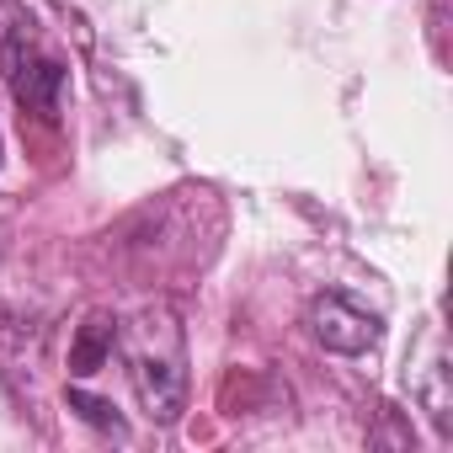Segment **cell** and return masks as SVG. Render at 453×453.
Segmentation results:
<instances>
[{"mask_svg": "<svg viewBox=\"0 0 453 453\" xmlns=\"http://www.w3.org/2000/svg\"><path fill=\"white\" fill-rule=\"evenodd\" d=\"M128 368V384L144 405V416L155 426H176L181 411H187V389H192V373H187V331H181V315L155 299L144 304L139 315H128L118 326V347H112Z\"/></svg>", "mask_w": 453, "mask_h": 453, "instance_id": "6da1fadb", "label": "cell"}, {"mask_svg": "<svg viewBox=\"0 0 453 453\" xmlns=\"http://www.w3.org/2000/svg\"><path fill=\"white\" fill-rule=\"evenodd\" d=\"M0 75H6L22 112H33L43 123H59L70 65L43 43V33L27 17L22 0H0Z\"/></svg>", "mask_w": 453, "mask_h": 453, "instance_id": "7a4b0ae2", "label": "cell"}, {"mask_svg": "<svg viewBox=\"0 0 453 453\" xmlns=\"http://www.w3.org/2000/svg\"><path fill=\"white\" fill-rule=\"evenodd\" d=\"M310 331H315V342H320L326 352H342V357H363V352H373L379 336H384L379 315L357 310L347 294H320V299L310 304Z\"/></svg>", "mask_w": 453, "mask_h": 453, "instance_id": "3957f363", "label": "cell"}, {"mask_svg": "<svg viewBox=\"0 0 453 453\" xmlns=\"http://www.w3.org/2000/svg\"><path fill=\"white\" fill-rule=\"evenodd\" d=\"M112 347H118V320H112L107 310H91V315H86V326L75 331V347H70V373H75V379H91V373L112 357Z\"/></svg>", "mask_w": 453, "mask_h": 453, "instance_id": "277c9868", "label": "cell"}, {"mask_svg": "<svg viewBox=\"0 0 453 453\" xmlns=\"http://www.w3.org/2000/svg\"><path fill=\"white\" fill-rule=\"evenodd\" d=\"M70 411L86 421V426H96V432H112V437H128V426H123V416H118V405L112 400H102V395H91V389H81V384H70Z\"/></svg>", "mask_w": 453, "mask_h": 453, "instance_id": "5b68a950", "label": "cell"}]
</instances>
